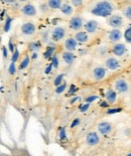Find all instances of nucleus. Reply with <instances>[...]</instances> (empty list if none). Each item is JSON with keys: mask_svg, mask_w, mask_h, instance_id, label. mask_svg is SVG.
<instances>
[{"mask_svg": "<svg viewBox=\"0 0 131 156\" xmlns=\"http://www.w3.org/2000/svg\"><path fill=\"white\" fill-rule=\"evenodd\" d=\"M101 106H105V107H106L107 104H106V103H102V104H101Z\"/></svg>", "mask_w": 131, "mask_h": 156, "instance_id": "a18cd8bd", "label": "nucleus"}, {"mask_svg": "<svg viewBox=\"0 0 131 156\" xmlns=\"http://www.w3.org/2000/svg\"><path fill=\"white\" fill-rule=\"evenodd\" d=\"M3 3H13L14 2V0H1Z\"/></svg>", "mask_w": 131, "mask_h": 156, "instance_id": "79ce46f5", "label": "nucleus"}, {"mask_svg": "<svg viewBox=\"0 0 131 156\" xmlns=\"http://www.w3.org/2000/svg\"><path fill=\"white\" fill-rule=\"evenodd\" d=\"M77 41L75 38H73V37H70L68 38L66 41L65 42V48H67V51H75L76 48H77Z\"/></svg>", "mask_w": 131, "mask_h": 156, "instance_id": "f8f14e48", "label": "nucleus"}, {"mask_svg": "<svg viewBox=\"0 0 131 156\" xmlns=\"http://www.w3.org/2000/svg\"><path fill=\"white\" fill-rule=\"evenodd\" d=\"M52 68H53V66H52V64H50L49 67L45 69V74H49V73L50 72V69H52Z\"/></svg>", "mask_w": 131, "mask_h": 156, "instance_id": "ea45409f", "label": "nucleus"}, {"mask_svg": "<svg viewBox=\"0 0 131 156\" xmlns=\"http://www.w3.org/2000/svg\"><path fill=\"white\" fill-rule=\"evenodd\" d=\"M52 66H53V68H58L59 67V59L56 56H53V59H52Z\"/></svg>", "mask_w": 131, "mask_h": 156, "instance_id": "c756f323", "label": "nucleus"}, {"mask_svg": "<svg viewBox=\"0 0 131 156\" xmlns=\"http://www.w3.org/2000/svg\"><path fill=\"white\" fill-rule=\"evenodd\" d=\"M108 24L112 27H120L123 24V19L119 15H112L108 19Z\"/></svg>", "mask_w": 131, "mask_h": 156, "instance_id": "423d86ee", "label": "nucleus"}, {"mask_svg": "<svg viewBox=\"0 0 131 156\" xmlns=\"http://www.w3.org/2000/svg\"><path fill=\"white\" fill-rule=\"evenodd\" d=\"M21 32L24 35H31L35 32V25L31 22H25L21 25Z\"/></svg>", "mask_w": 131, "mask_h": 156, "instance_id": "7ed1b4c3", "label": "nucleus"}, {"mask_svg": "<svg viewBox=\"0 0 131 156\" xmlns=\"http://www.w3.org/2000/svg\"><path fill=\"white\" fill-rule=\"evenodd\" d=\"M106 100L108 101L110 104H113V103L116 101V93L112 91V90H109V91L106 93Z\"/></svg>", "mask_w": 131, "mask_h": 156, "instance_id": "aec40b11", "label": "nucleus"}, {"mask_svg": "<svg viewBox=\"0 0 131 156\" xmlns=\"http://www.w3.org/2000/svg\"><path fill=\"white\" fill-rule=\"evenodd\" d=\"M100 141V138L98 134L96 133V132H90V133L87 135L86 137V142L87 144H89L90 146H95L99 143Z\"/></svg>", "mask_w": 131, "mask_h": 156, "instance_id": "39448f33", "label": "nucleus"}, {"mask_svg": "<svg viewBox=\"0 0 131 156\" xmlns=\"http://www.w3.org/2000/svg\"><path fill=\"white\" fill-rule=\"evenodd\" d=\"M89 107H90V106H89V103H87L86 105H84V106H82V107H81L80 110H81V112H85V111L88 110Z\"/></svg>", "mask_w": 131, "mask_h": 156, "instance_id": "e433bc0d", "label": "nucleus"}, {"mask_svg": "<svg viewBox=\"0 0 131 156\" xmlns=\"http://www.w3.org/2000/svg\"><path fill=\"white\" fill-rule=\"evenodd\" d=\"M69 26L71 29H74V30H78L83 26V19L79 17V16H76V17H73L69 22Z\"/></svg>", "mask_w": 131, "mask_h": 156, "instance_id": "20e7f679", "label": "nucleus"}, {"mask_svg": "<svg viewBox=\"0 0 131 156\" xmlns=\"http://www.w3.org/2000/svg\"><path fill=\"white\" fill-rule=\"evenodd\" d=\"M9 74L10 75H14L15 74V65L14 62H11V64L9 66Z\"/></svg>", "mask_w": 131, "mask_h": 156, "instance_id": "2f4dec72", "label": "nucleus"}, {"mask_svg": "<svg viewBox=\"0 0 131 156\" xmlns=\"http://www.w3.org/2000/svg\"><path fill=\"white\" fill-rule=\"evenodd\" d=\"M98 131L101 134L107 135L112 131V126H111V124L108 122H102L98 125Z\"/></svg>", "mask_w": 131, "mask_h": 156, "instance_id": "6e6552de", "label": "nucleus"}, {"mask_svg": "<svg viewBox=\"0 0 131 156\" xmlns=\"http://www.w3.org/2000/svg\"><path fill=\"white\" fill-rule=\"evenodd\" d=\"M53 51H55V48H53V46H48L45 52L43 54V56H45V58H49L50 56H52V55L53 54Z\"/></svg>", "mask_w": 131, "mask_h": 156, "instance_id": "412c9836", "label": "nucleus"}, {"mask_svg": "<svg viewBox=\"0 0 131 156\" xmlns=\"http://www.w3.org/2000/svg\"><path fill=\"white\" fill-rule=\"evenodd\" d=\"M36 8L35 5H32L31 3H26L21 7V13L23 15L31 17V16L36 15Z\"/></svg>", "mask_w": 131, "mask_h": 156, "instance_id": "f03ea898", "label": "nucleus"}, {"mask_svg": "<svg viewBox=\"0 0 131 156\" xmlns=\"http://www.w3.org/2000/svg\"><path fill=\"white\" fill-rule=\"evenodd\" d=\"M63 58L68 65L73 64L74 61H75V55H74L73 52L71 51H67V52H64L63 54Z\"/></svg>", "mask_w": 131, "mask_h": 156, "instance_id": "dca6fc26", "label": "nucleus"}, {"mask_svg": "<svg viewBox=\"0 0 131 156\" xmlns=\"http://www.w3.org/2000/svg\"><path fill=\"white\" fill-rule=\"evenodd\" d=\"M60 11L66 15H71L73 13V7L70 4H68V3H63V4L60 5Z\"/></svg>", "mask_w": 131, "mask_h": 156, "instance_id": "f3484780", "label": "nucleus"}, {"mask_svg": "<svg viewBox=\"0 0 131 156\" xmlns=\"http://www.w3.org/2000/svg\"><path fill=\"white\" fill-rule=\"evenodd\" d=\"M63 79H64V75L63 74H60V75H59L58 77L56 78V80H55V82H53V84H55V86H60V84H62V82H63Z\"/></svg>", "mask_w": 131, "mask_h": 156, "instance_id": "393cba45", "label": "nucleus"}, {"mask_svg": "<svg viewBox=\"0 0 131 156\" xmlns=\"http://www.w3.org/2000/svg\"><path fill=\"white\" fill-rule=\"evenodd\" d=\"M62 4V0H49L48 1V6L52 9H59Z\"/></svg>", "mask_w": 131, "mask_h": 156, "instance_id": "6ab92c4d", "label": "nucleus"}, {"mask_svg": "<svg viewBox=\"0 0 131 156\" xmlns=\"http://www.w3.org/2000/svg\"><path fill=\"white\" fill-rule=\"evenodd\" d=\"M97 99H98V97H97V96H91V97H88L86 99V102L87 103H92V102H94L95 100H97Z\"/></svg>", "mask_w": 131, "mask_h": 156, "instance_id": "72a5a7b5", "label": "nucleus"}, {"mask_svg": "<svg viewBox=\"0 0 131 156\" xmlns=\"http://www.w3.org/2000/svg\"><path fill=\"white\" fill-rule=\"evenodd\" d=\"M115 89L120 93H125L128 91V85L124 80H118L115 83Z\"/></svg>", "mask_w": 131, "mask_h": 156, "instance_id": "1a4fd4ad", "label": "nucleus"}, {"mask_svg": "<svg viewBox=\"0 0 131 156\" xmlns=\"http://www.w3.org/2000/svg\"><path fill=\"white\" fill-rule=\"evenodd\" d=\"M93 75H94V78L96 80H102L105 78L106 71H105V69H103V68H96L93 71Z\"/></svg>", "mask_w": 131, "mask_h": 156, "instance_id": "2eb2a0df", "label": "nucleus"}, {"mask_svg": "<svg viewBox=\"0 0 131 156\" xmlns=\"http://www.w3.org/2000/svg\"><path fill=\"white\" fill-rule=\"evenodd\" d=\"M66 138H67L66 130H65V128H62V129H60V140H66Z\"/></svg>", "mask_w": 131, "mask_h": 156, "instance_id": "c85d7f7f", "label": "nucleus"}, {"mask_svg": "<svg viewBox=\"0 0 131 156\" xmlns=\"http://www.w3.org/2000/svg\"><path fill=\"white\" fill-rule=\"evenodd\" d=\"M65 34H66V31H65V29H64L63 27H56V28L53 30L52 38H53L55 41H60L62 38H64V36H65Z\"/></svg>", "mask_w": 131, "mask_h": 156, "instance_id": "0eeeda50", "label": "nucleus"}, {"mask_svg": "<svg viewBox=\"0 0 131 156\" xmlns=\"http://www.w3.org/2000/svg\"><path fill=\"white\" fill-rule=\"evenodd\" d=\"M38 58V55H36V54H35L32 55V58Z\"/></svg>", "mask_w": 131, "mask_h": 156, "instance_id": "c03bdc74", "label": "nucleus"}, {"mask_svg": "<svg viewBox=\"0 0 131 156\" xmlns=\"http://www.w3.org/2000/svg\"><path fill=\"white\" fill-rule=\"evenodd\" d=\"M3 55H4V58H7V48H3Z\"/></svg>", "mask_w": 131, "mask_h": 156, "instance_id": "a19ab883", "label": "nucleus"}, {"mask_svg": "<svg viewBox=\"0 0 131 156\" xmlns=\"http://www.w3.org/2000/svg\"><path fill=\"white\" fill-rule=\"evenodd\" d=\"M77 90H78V88H77L75 85H72V86H71L70 90H69V93H70V94H73V93L77 92Z\"/></svg>", "mask_w": 131, "mask_h": 156, "instance_id": "f704fd0d", "label": "nucleus"}, {"mask_svg": "<svg viewBox=\"0 0 131 156\" xmlns=\"http://www.w3.org/2000/svg\"><path fill=\"white\" fill-rule=\"evenodd\" d=\"M8 44H9V51L11 52H13V51H14V45H13V42L11 41V39L9 41Z\"/></svg>", "mask_w": 131, "mask_h": 156, "instance_id": "4c0bfd02", "label": "nucleus"}, {"mask_svg": "<svg viewBox=\"0 0 131 156\" xmlns=\"http://www.w3.org/2000/svg\"><path fill=\"white\" fill-rule=\"evenodd\" d=\"M79 123H80V119H75V120H74V122L72 123V127L73 128L76 127L77 125H79Z\"/></svg>", "mask_w": 131, "mask_h": 156, "instance_id": "58836bf2", "label": "nucleus"}, {"mask_svg": "<svg viewBox=\"0 0 131 156\" xmlns=\"http://www.w3.org/2000/svg\"><path fill=\"white\" fill-rule=\"evenodd\" d=\"M66 88H67L66 84H60V86H58V88H56V92L58 93V94H60V93H63L64 91H65Z\"/></svg>", "mask_w": 131, "mask_h": 156, "instance_id": "cd10ccee", "label": "nucleus"}, {"mask_svg": "<svg viewBox=\"0 0 131 156\" xmlns=\"http://www.w3.org/2000/svg\"><path fill=\"white\" fill-rule=\"evenodd\" d=\"M121 111V108H118V109H110L108 110V114H114V113H117V112H120Z\"/></svg>", "mask_w": 131, "mask_h": 156, "instance_id": "c9c22d12", "label": "nucleus"}, {"mask_svg": "<svg viewBox=\"0 0 131 156\" xmlns=\"http://www.w3.org/2000/svg\"><path fill=\"white\" fill-rule=\"evenodd\" d=\"M124 37H125L126 41H128L129 44H131V27L128 28L125 31V34H124Z\"/></svg>", "mask_w": 131, "mask_h": 156, "instance_id": "a878e982", "label": "nucleus"}, {"mask_svg": "<svg viewBox=\"0 0 131 156\" xmlns=\"http://www.w3.org/2000/svg\"><path fill=\"white\" fill-rule=\"evenodd\" d=\"M28 65H29V58H28V56H25L24 59H23V61L21 62V64H20L19 69H24L25 68L28 67Z\"/></svg>", "mask_w": 131, "mask_h": 156, "instance_id": "5701e85b", "label": "nucleus"}, {"mask_svg": "<svg viewBox=\"0 0 131 156\" xmlns=\"http://www.w3.org/2000/svg\"><path fill=\"white\" fill-rule=\"evenodd\" d=\"M18 56H19V52H18V51H13V55H12V58H11V61H12V62H15L18 59Z\"/></svg>", "mask_w": 131, "mask_h": 156, "instance_id": "7c9ffc66", "label": "nucleus"}, {"mask_svg": "<svg viewBox=\"0 0 131 156\" xmlns=\"http://www.w3.org/2000/svg\"><path fill=\"white\" fill-rule=\"evenodd\" d=\"M106 67L109 69H112V71H115L119 68V62L117 61L116 58H110L106 61Z\"/></svg>", "mask_w": 131, "mask_h": 156, "instance_id": "ddd939ff", "label": "nucleus"}, {"mask_svg": "<svg viewBox=\"0 0 131 156\" xmlns=\"http://www.w3.org/2000/svg\"><path fill=\"white\" fill-rule=\"evenodd\" d=\"M12 21H13V18H11V17H7V19L5 20V22H4V28H3L5 32H7L10 29V27H11Z\"/></svg>", "mask_w": 131, "mask_h": 156, "instance_id": "4be33fe9", "label": "nucleus"}, {"mask_svg": "<svg viewBox=\"0 0 131 156\" xmlns=\"http://www.w3.org/2000/svg\"><path fill=\"white\" fill-rule=\"evenodd\" d=\"M126 51V48L125 45L122 44H117L114 45L113 48V54L117 55V56H122Z\"/></svg>", "mask_w": 131, "mask_h": 156, "instance_id": "9b49d317", "label": "nucleus"}, {"mask_svg": "<svg viewBox=\"0 0 131 156\" xmlns=\"http://www.w3.org/2000/svg\"><path fill=\"white\" fill-rule=\"evenodd\" d=\"M85 30L87 32H89V34H93V32H95L97 30V28H98V23L95 20H90L88 21L85 24Z\"/></svg>", "mask_w": 131, "mask_h": 156, "instance_id": "9d476101", "label": "nucleus"}, {"mask_svg": "<svg viewBox=\"0 0 131 156\" xmlns=\"http://www.w3.org/2000/svg\"><path fill=\"white\" fill-rule=\"evenodd\" d=\"M71 2H72V4L74 6H81L82 5V3H83V0H71Z\"/></svg>", "mask_w": 131, "mask_h": 156, "instance_id": "473e14b6", "label": "nucleus"}, {"mask_svg": "<svg viewBox=\"0 0 131 156\" xmlns=\"http://www.w3.org/2000/svg\"><path fill=\"white\" fill-rule=\"evenodd\" d=\"M113 11V5L109 1H100L92 8V14L101 17H108Z\"/></svg>", "mask_w": 131, "mask_h": 156, "instance_id": "f257e3e1", "label": "nucleus"}, {"mask_svg": "<svg viewBox=\"0 0 131 156\" xmlns=\"http://www.w3.org/2000/svg\"><path fill=\"white\" fill-rule=\"evenodd\" d=\"M39 48H40V44L38 41V42H31V44H29V49L32 51H36Z\"/></svg>", "mask_w": 131, "mask_h": 156, "instance_id": "b1692460", "label": "nucleus"}, {"mask_svg": "<svg viewBox=\"0 0 131 156\" xmlns=\"http://www.w3.org/2000/svg\"><path fill=\"white\" fill-rule=\"evenodd\" d=\"M123 13H124V15H125L127 18L131 19V6H127V7L124 9Z\"/></svg>", "mask_w": 131, "mask_h": 156, "instance_id": "bb28decb", "label": "nucleus"}, {"mask_svg": "<svg viewBox=\"0 0 131 156\" xmlns=\"http://www.w3.org/2000/svg\"><path fill=\"white\" fill-rule=\"evenodd\" d=\"M19 2H25V1H27V0H18Z\"/></svg>", "mask_w": 131, "mask_h": 156, "instance_id": "49530a36", "label": "nucleus"}, {"mask_svg": "<svg viewBox=\"0 0 131 156\" xmlns=\"http://www.w3.org/2000/svg\"><path fill=\"white\" fill-rule=\"evenodd\" d=\"M121 36H122V34H121V31L119 29H112V30L109 32L108 37L111 41H118L121 38Z\"/></svg>", "mask_w": 131, "mask_h": 156, "instance_id": "4468645a", "label": "nucleus"}, {"mask_svg": "<svg viewBox=\"0 0 131 156\" xmlns=\"http://www.w3.org/2000/svg\"><path fill=\"white\" fill-rule=\"evenodd\" d=\"M75 39L77 42H81V44H84L88 41V34L86 32H78L75 36Z\"/></svg>", "mask_w": 131, "mask_h": 156, "instance_id": "a211bd4d", "label": "nucleus"}, {"mask_svg": "<svg viewBox=\"0 0 131 156\" xmlns=\"http://www.w3.org/2000/svg\"><path fill=\"white\" fill-rule=\"evenodd\" d=\"M79 99H80L79 97H76V98H74V99H73V100H72V101H71V104H74V103H75V102H77V101H78V100H79Z\"/></svg>", "mask_w": 131, "mask_h": 156, "instance_id": "37998d69", "label": "nucleus"}]
</instances>
